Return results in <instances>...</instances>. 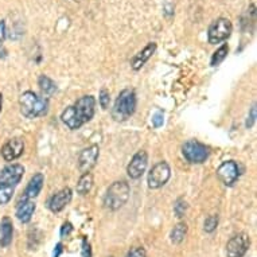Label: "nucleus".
<instances>
[{"label": "nucleus", "mask_w": 257, "mask_h": 257, "mask_svg": "<svg viewBox=\"0 0 257 257\" xmlns=\"http://www.w3.org/2000/svg\"><path fill=\"white\" fill-rule=\"evenodd\" d=\"M170 177H171V170H170L169 163L167 162H159L148 173V187L152 190L160 189L169 182Z\"/></svg>", "instance_id": "0eeeda50"}, {"label": "nucleus", "mask_w": 257, "mask_h": 257, "mask_svg": "<svg viewBox=\"0 0 257 257\" xmlns=\"http://www.w3.org/2000/svg\"><path fill=\"white\" fill-rule=\"evenodd\" d=\"M136 109V94L131 89H124L118 97L114 101L113 109H112V117L116 121H125Z\"/></svg>", "instance_id": "20e7f679"}, {"label": "nucleus", "mask_w": 257, "mask_h": 257, "mask_svg": "<svg viewBox=\"0 0 257 257\" xmlns=\"http://www.w3.org/2000/svg\"><path fill=\"white\" fill-rule=\"evenodd\" d=\"M217 177L225 186H233L240 178V169L234 160L223 162L217 169Z\"/></svg>", "instance_id": "1a4fd4ad"}, {"label": "nucleus", "mask_w": 257, "mask_h": 257, "mask_svg": "<svg viewBox=\"0 0 257 257\" xmlns=\"http://www.w3.org/2000/svg\"><path fill=\"white\" fill-rule=\"evenodd\" d=\"M256 122V105L250 108V112L248 114V120H246V128H250Z\"/></svg>", "instance_id": "bb28decb"}, {"label": "nucleus", "mask_w": 257, "mask_h": 257, "mask_svg": "<svg viewBox=\"0 0 257 257\" xmlns=\"http://www.w3.org/2000/svg\"><path fill=\"white\" fill-rule=\"evenodd\" d=\"M25 151V142L21 138H13L7 140L2 147V156L6 162H14Z\"/></svg>", "instance_id": "ddd939ff"}, {"label": "nucleus", "mask_w": 257, "mask_h": 257, "mask_svg": "<svg viewBox=\"0 0 257 257\" xmlns=\"http://www.w3.org/2000/svg\"><path fill=\"white\" fill-rule=\"evenodd\" d=\"M228 53H229V46L225 43V45H222V46L219 47L218 50L214 51V54H213V57H211V66H217V65H219V63L222 62L223 59L226 58Z\"/></svg>", "instance_id": "5701e85b"}, {"label": "nucleus", "mask_w": 257, "mask_h": 257, "mask_svg": "<svg viewBox=\"0 0 257 257\" xmlns=\"http://www.w3.org/2000/svg\"><path fill=\"white\" fill-rule=\"evenodd\" d=\"M25 175V167L19 163L6 166L5 169L0 171V185L15 186L22 181Z\"/></svg>", "instance_id": "9b49d317"}, {"label": "nucleus", "mask_w": 257, "mask_h": 257, "mask_svg": "<svg viewBox=\"0 0 257 257\" xmlns=\"http://www.w3.org/2000/svg\"><path fill=\"white\" fill-rule=\"evenodd\" d=\"M250 246V238L246 233H238L226 244V257H244Z\"/></svg>", "instance_id": "6e6552de"}, {"label": "nucleus", "mask_w": 257, "mask_h": 257, "mask_svg": "<svg viewBox=\"0 0 257 257\" xmlns=\"http://www.w3.org/2000/svg\"><path fill=\"white\" fill-rule=\"evenodd\" d=\"M131 187L125 181H117L108 187L104 195V206L108 210H118L130 198Z\"/></svg>", "instance_id": "7ed1b4c3"}, {"label": "nucleus", "mask_w": 257, "mask_h": 257, "mask_svg": "<svg viewBox=\"0 0 257 257\" xmlns=\"http://www.w3.org/2000/svg\"><path fill=\"white\" fill-rule=\"evenodd\" d=\"M186 234H187V225L179 222L174 226V229L170 233V240L173 244H181L182 241L185 240Z\"/></svg>", "instance_id": "aec40b11"}, {"label": "nucleus", "mask_w": 257, "mask_h": 257, "mask_svg": "<svg viewBox=\"0 0 257 257\" xmlns=\"http://www.w3.org/2000/svg\"><path fill=\"white\" fill-rule=\"evenodd\" d=\"M126 257H146V250L143 248H134L130 250V253L126 254Z\"/></svg>", "instance_id": "cd10ccee"}, {"label": "nucleus", "mask_w": 257, "mask_h": 257, "mask_svg": "<svg viewBox=\"0 0 257 257\" xmlns=\"http://www.w3.org/2000/svg\"><path fill=\"white\" fill-rule=\"evenodd\" d=\"M19 106H21V112L25 117L37 118L47 113L49 101H47V98L38 96L37 93L27 90L21 94Z\"/></svg>", "instance_id": "f03ea898"}, {"label": "nucleus", "mask_w": 257, "mask_h": 257, "mask_svg": "<svg viewBox=\"0 0 257 257\" xmlns=\"http://www.w3.org/2000/svg\"><path fill=\"white\" fill-rule=\"evenodd\" d=\"M182 154L190 163L201 165L203 162H206L210 152H209V148L205 144L199 143L198 140H189L182 146Z\"/></svg>", "instance_id": "39448f33"}, {"label": "nucleus", "mask_w": 257, "mask_h": 257, "mask_svg": "<svg viewBox=\"0 0 257 257\" xmlns=\"http://www.w3.org/2000/svg\"><path fill=\"white\" fill-rule=\"evenodd\" d=\"M93 187V175L90 173L82 174L80 181L77 183V193L80 195H86Z\"/></svg>", "instance_id": "6ab92c4d"}, {"label": "nucleus", "mask_w": 257, "mask_h": 257, "mask_svg": "<svg viewBox=\"0 0 257 257\" xmlns=\"http://www.w3.org/2000/svg\"><path fill=\"white\" fill-rule=\"evenodd\" d=\"M15 193V187L9 185H0V206L7 205L13 199V195Z\"/></svg>", "instance_id": "4be33fe9"}, {"label": "nucleus", "mask_w": 257, "mask_h": 257, "mask_svg": "<svg viewBox=\"0 0 257 257\" xmlns=\"http://www.w3.org/2000/svg\"><path fill=\"white\" fill-rule=\"evenodd\" d=\"M152 124L156 128H159L160 125H163V113L162 112H158V113L154 114V117H152Z\"/></svg>", "instance_id": "c85d7f7f"}, {"label": "nucleus", "mask_w": 257, "mask_h": 257, "mask_svg": "<svg viewBox=\"0 0 257 257\" xmlns=\"http://www.w3.org/2000/svg\"><path fill=\"white\" fill-rule=\"evenodd\" d=\"M98 101H100V105H101L102 109H106V108L109 106V102H110L109 90H106L105 88H102L101 92H100V97H98Z\"/></svg>", "instance_id": "a878e982"}, {"label": "nucleus", "mask_w": 257, "mask_h": 257, "mask_svg": "<svg viewBox=\"0 0 257 257\" xmlns=\"http://www.w3.org/2000/svg\"><path fill=\"white\" fill-rule=\"evenodd\" d=\"M43 183H45V177H43L42 174H35L34 177L30 179L29 185L26 187L25 197H23V198L34 199L35 197H38L39 193H41V190H42L43 187Z\"/></svg>", "instance_id": "a211bd4d"}, {"label": "nucleus", "mask_w": 257, "mask_h": 257, "mask_svg": "<svg viewBox=\"0 0 257 257\" xmlns=\"http://www.w3.org/2000/svg\"><path fill=\"white\" fill-rule=\"evenodd\" d=\"M233 26L230 23L229 19L226 18H218L217 21H214L209 27V31H207V39L211 45H217V43H221L223 41L230 37L232 34Z\"/></svg>", "instance_id": "423d86ee"}, {"label": "nucleus", "mask_w": 257, "mask_h": 257, "mask_svg": "<svg viewBox=\"0 0 257 257\" xmlns=\"http://www.w3.org/2000/svg\"><path fill=\"white\" fill-rule=\"evenodd\" d=\"M155 51H156V43L154 42L148 43L143 50L139 51V53L132 58V62H131L132 69H134V70H139V69L143 68L144 63L147 62L148 59L155 54Z\"/></svg>", "instance_id": "2eb2a0df"}, {"label": "nucleus", "mask_w": 257, "mask_h": 257, "mask_svg": "<svg viewBox=\"0 0 257 257\" xmlns=\"http://www.w3.org/2000/svg\"><path fill=\"white\" fill-rule=\"evenodd\" d=\"M217 226H218V215L217 214L209 215L203 222V230L206 233H213Z\"/></svg>", "instance_id": "b1692460"}, {"label": "nucleus", "mask_w": 257, "mask_h": 257, "mask_svg": "<svg viewBox=\"0 0 257 257\" xmlns=\"http://www.w3.org/2000/svg\"><path fill=\"white\" fill-rule=\"evenodd\" d=\"M96 110V98L93 96H84L77 100L74 105L68 106L61 114V120L69 130H78L85 122L92 120Z\"/></svg>", "instance_id": "f257e3e1"}, {"label": "nucleus", "mask_w": 257, "mask_h": 257, "mask_svg": "<svg viewBox=\"0 0 257 257\" xmlns=\"http://www.w3.org/2000/svg\"><path fill=\"white\" fill-rule=\"evenodd\" d=\"M2 108H3V94L0 93V112H2Z\"/></svg>", "instance_id": "72a5a7b5"}, {"label": "nucleus", "mask_w": 257, "mask_h": 257, "mask_svg": "<svg viewBox=\"0 0 257 257\" xmlns=\"http://www.w3.org/2000/svg\"><path fill=\"white\" fill-rule=\"evenodd\" d=\"M62 253V244H57L54 250V257H59V254Z\"/></svg>", "instance_id": "473e14b6"}, {"label": "nucleus", "mask_w": 257, "mask_h": 257, "mask_svg": "<svg viewBox=\"0 0 257 257\" xmlns=\"http://www.w3.org/2000/svg\"><path fill=\"white\" fill-rule=\"evenodd\" d=\"M148 165V155L146 151L136 152L134 158L130 162V165L126 167V174L131 179H139L144 174V171L147 170Z\"/></svg>", "instance_id": "f8f14e48"}, {"label": "nucleus", "mask_w": 257, "mask_h": 257, "mask_svg": "<svg viewBox=\"0 0 257 257\" xmlns=\"http://www.w3.org/2000/svg\"><path fill=\"white\" fill-rule=\"evenodd\" d=\"M73 230V226L70 222H65L62 225V228H61V236L65 237V236H69Z\"/></svg>", "instance_id": "c756f323"}, {"label": "nucleus", "mask_w": 257, "mask_h": 257, "mask_svg": "<svg viewBox=\"0 0 257 257\" xmlns=\"http://www.w3.org/2000/svg\"><path fill=\"white\" fill-rule=\"evenodd\" d=\"M186 210H187V203L183 198L177 199V202L174 205V213L177 215L178 218H182L183 215H185Z\"/></svg>", "instance_id": "393cba45"}, {"label": "nucleus", "mask_w": 257, "mask_h": 257, "mask_svg": "<svg viewBox=\"0 0 257 257\" xmlns=\"http://www.w3.org/2000/svg\"><path fill=\"white\" fill-rule=\"evenodd\" d=\"M5 38H6V23L5 21H0V49H2V46H3Z\"/></svg>", "instance_id": "7c9ffc66"}, {"label": "nucleus", "mask_w": 257, "mask_h": 257, "mask_svg": "<svg viewBox=\"0 0 257 257\" xmlns=\"http://www.w3.org/2000/svg\"><path fill=\"white\" fill-rule=\"evenodd\" d=\"M38 85L39 88H41V90H42L45 94H47V96H51V94H54V93L57 92V85L54 84V81L51 80V78H49L47 76H45V74L39 76Z\"/></svg>", "instance_id": "412c9836"}, {"label": "nucleus", "mask_w": 257, "mask_h": 257, "mask_svg": "<svg viewBox=\"0 0 257 257\" xmlns=\"http://www.w3.org/2000/svg\"><path fill=\"white\" fill-rule=\"evenodd\" d=\"M14 225L10 217H5L0 223V246L6 248L13 242Z\"/></svg>", "instance_id": "f3484780"}, {"label": "nucleus", "mask_w": 257, "mask_h": 257, "mask_svg": "<svg viewBox=\"0 0 257 257\" xmlns=\"http://www.w3.org/2000/svg\"><path fill=\"white\" fill-rule=\"evenodd\" d=\"M35 211V203L31 199L23 198L21 202L17 205V217L18 219L23 223H27L31 221L33 214Z\"/></svg>", "instance_id": "dca6fc26"}, {"label": "nucleus", "mask_w": 257, "mask_h": 257, "mask_svg": "<svg viewBox=\"0 0 257 257\" xmlns=\"http://www.w3.org/2000/svg\"><path fill=\"white\" fill-rule=\"evenodd\" d=\"M73 198V193L72 190L69 189V187H65L61 191H58L57 194H54L49 201V209H50L53 213H59V211H62L65 207L68 206L70 201Z\"/></svg>", "instance_id": "4468645a"}, {"label": "nucleus", "mask_w": 257, "mask_h": 257, "mask_svg": "<svg viewBox=\"0 0 257 257\" xmlns=\"http://www.w3.org/2000/svg\"><path fill=\"white\" fill-rule=\"evenodd\" d=\"M82 257H92V252H90V246H89L88 241H82Z\"/></svg>", "instance_id": "2f4dec72"}, {"label": "nucleus", "mask_w": 257, "mask_h": 257, "mask_svg": "<svg viewBox=\"0 0 257 257\" xmlns=\"http://www.w3.org/2000/svg\"><path fill=\"white\" fill-rule=\"evenodd\" d=\"M98 155H100V148L96 144H93L88 148H84L78 156V169H80L81 173H90V170L97 163Z\"/></svg>", "instance_id": "9d476101"}]
</instances>
